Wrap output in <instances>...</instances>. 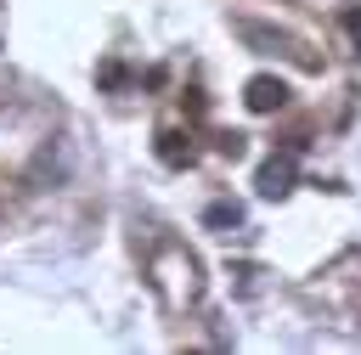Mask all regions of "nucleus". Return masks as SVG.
I'll return each mask as SVG.
<instances>
[{"mask_svg":"<svg viewBox=\"0 0 361 355\" xmlns=\"http://www.w3.org/2000/svg\"><path fill=\"white\" fill-rule=\"evenodd\" d=\"M299 186V158L293 152H271L259 169H254V192L259 197H288Z\"/></svg>","mask_w":361,"mask_h":355,"instance_id":"nucleus-1","label":"nucleus"},{"mask_svg":"<svg viewBox=\"0 0 361 355\" xmlns=\"http://www.w3.org/2000/svg\"><path fill=\"white\" fill-rule=\"evenodd\" d=\"M203 225H214V231L243 225V203H209V208H203Z\"/></svg>","mask_w":361,"mask_h":355,"instance_id":"nucleus-5","label":"nucleus"},{"mask_svg":"<svg viewBox=\"0 0 361 355\" xmlns=\"http://www.w3.org/2000/svg\"><path fill=\"white\" fill-rule=\"evenodd\" d=\"M282 101H288V85H282L276 73H254V79L243 85V107H248V113H276Z\"/></svg>","mask_w":361,"mask_h":355,"instance_id":"nucleus-3","label":"nucleus"},{"mask_svg":"<svg viewBox=\"0 0 361 355\" xmlns=\"http://www.w3.org/2000/svg\"><path fill=\"white\" fill-rule=\"evenodd\" d=\"M158 158H164L169 169H180V163H192V141L175 135V130H164V135H158Z\"/></svg>","mask_w":361,"mask_h":355,"instance_id":"nucleus-4","label":"nucleus"},{"mask_svg":"<svg viewBox=\"0 0 361 355\" xmlns=\"http://www.w3.org/2000/svg\"><path fill=\"white\" fill-rule=\"evenodd\" d=\"M237 34H243L254 51H282V56H293V62H310V56L299 51V39H293V34H282V28H265V23H248V17H237Z\"/></svg>","mask_w":361,"mask_h":355,"instance_id":"nucleus-2","label":"nucleus"}]
</instances>
